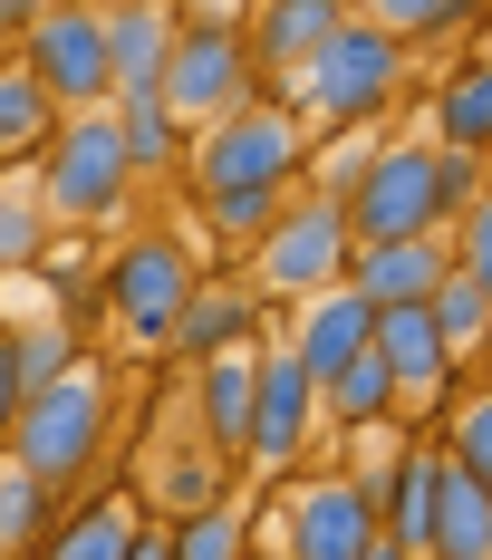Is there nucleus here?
Here are the masks:
<instances>
[{"label":"nucleus","mask_w":492,"mask_h":560,"mask_svg":"<svg viewBox=\"0 0 492 560\" xmlns=\"http://www.w3.org/2000/svg\"><path fill=\"white\" fill-rule=\"evenodd\" d=\"M136 194V165H126V126L116 107L97 116H58V136L39 145V213L49 223H107Z\"/></svg>","instance_id":"7"},{"label":"nucleus","mask_w":492,"mask_h":560,"mask_svg":"<svg viewBox=\"0 0 492 560\" xmlns=\"http://www.w3.org/2000/svg\"><path fill=\"white\" fill-rule=\"evenodd\" d=\"M367 560H406V551H396V541H386V532H377V551H367Z\"/></svg>","instance_id":"38"},{"label":"nucleus","mask_w":492,"mask_h":560,"mask_svg":"<svg viewBox=\"0 0 492 560\" xmlns=\"http://www.w3.org/2000/svg\"><path fill=\"white\" fill-rule=\"evenodd\" d=\"M319 435V377L290 358V338H261V396H251V454L261 474H300V454Z\"/></svg>","instance_id":"11"},{"label":"nucleus","mask_w":492,"mask_h":560,"mask_svg":"<svg viewBox=\"0 0 492 560\" xmlns=\"http://www.w3.org/2000/svg\"><path fill=\"white\" fill-rule=\"evenodd\" d=\"M126 560H174V551H164V522H155V512H145V532H136V551H126Z\"/></svg>","instance_id":"35"},{"label":"nucleus","mask_w":492,"mask_h":560,"mask_svg":"<svg viewBox=\"0 0 492 560\" xmlns=\"http://www.w3.org/2000/svg\"><path fill=\"white\" fill-rule=\"evenodd\" d=\"M435 445H444V464H454V474H473V483L492 493V377L454 396V425H444Z\"/></svg>","instance_id":"27"},{"label":"nucleus","mask_w":492,"mask_h":560,"mask_svg":"<svg viewBox=\"0 0 492 560\" xmlns=\"http://www.w3.org/2000/svg\"><path fill=\"white\" fill-rule=\"evenodd\" d=\"M309 126L290 116V97H251L242 116H222L213 136H194V203H213V194H261V184H309Z\"/></svg>","instance_id":"4"},{"label":"nucleus","mask_w":492,"mask_h":560,"mask_svg":"<svg viewBox=\"0 0 492 560\" xmlns=\"http://www.w3.org/2000/svg\"><path fill=\"white\" fill-rule=\"evenodd\" d=\"M194 280H203V261H194L174 232H136V242L107 261L97 300H107V319H116L126 348L164 358V348H174V319H184V300H194Z\"/></svg>","instance_id":"8"},{"label":"nucleus","mask_w":492,"mask_h":560,"mask_svg":"<svg viewBox=\"0 0 492 560\" xmlns=\"http://www.w3.org/2000/svg\"><path fill=\"white\" fill-rule=\"evenodd\" d=\"M49 252V213H39V184H0V280L39 271Z\"/></svg>","instance_id":"28"},{"label":"nucleus","mask_w":492,"mask_h":560,"mask_svg":"<svg viewBox=\"0 0 492 560\" xmlns=\"http://www.w3.org/2000/svg\"><path fill=\"white\" fill-rule=\"evenodd\" d=\"M97 454H107V368L78 358L58 387H39L30 406H20V425H10V464L68 503V493L97 474Z\"/></svg>","instance_id":"2"},{"label":"nucleus","mask_w":492,"mask_h":560,"mask_svg":"<svg viewBox=\"0 0 492 560\" xmlns=\"http://www.w3.org/2000/svg\"><path fill=\"white\" fill-rule=\"evenodd\" d=\"M473 368H483V377H492V329H483V348H473Z\"/></svg>","instance_id":"37"},{"label":"nucleus","mask_w":492,"mask_h":560,"mask_svg":"<svg viewBox=\"0 0 492 560\" xmlns=\"http://www.w3.org/2000/svg\"><path fill=\"white\" fill-rule=\"evenodd\" d=\"M425 310H435V329H444V348H454V358H464V368H473V348H483V329H492V300L483 290H473V280L454 271L435 290V300H425Z\"/></svg>","instance_id":"31"},{"label":"nucleus","mask_w":492,"mask_h":560,"mask_svg":"<svg viewBox=\"0 0 492 560\" xmlns=\"http://www.w3.org/2000/svg\"><path fill=\"white\" fill-rule=\"evenodd\" d=\"M425 560H492V493L473 474H454L444 464V493H435V541Z\"/></svg>","instance_id":"22"},{"label":"nucleus","mask_w":492,"mask_h":560,"mask_svg":"<svg viewBox=\"0 0 492 560\" xmlns=\"http://www.w3.org/2000/svg\"><path fill=\"white\" fill-rule=\"evenodd\" d=\"M396 88H406V49L386 39L367 10H348L338 20V39H328L319 58H300V78H290V116L319 136V126H377L386 107H396Z\"/></svg>","instance_id":"1"},{"label":"nucleus","mask_w":492,"mask_h":560,"mask_svg":"<svg viewBox=\"0 0 492 560\" xmlns=\"http://www.w3.org/2000/svg\"><path fill=\"white\" fill-rule=\"evenodd\" d=\"M49 136H58V107L39 97V78L20 58H0V165H39Z\"/></svg>","instance_id":"24"},{"label":"nucleus","mask_w":492,"mask_h":560,"mask_svg":"<svg viewBox=\"0 0 492 560\" xmlns=\"http://www.w3.org/2000/svg\"><path fill=\"white\" fill-rule=\"evenodd\" d=\"M251 97H261V68H251V39H242V10H184L155 107L184 136H213L222 116H242Z\"/></svg>","instance_id":"3"},{"label":"nucleus","mask_w":492,"mask_h":560,"mask_svg":"<svg viewBox=\"0 0 492 560\" xmlns=\"http://www.w3.org/2000/svg\"><path fill=\"white\" fill-rule=\"evenodd\" d=\"M58 522H68V503L0 454V560H39V541H49Z\"/></svg>","instance_id":"23"},{"label":"nucleus","mask_w":492,"mask_h":560,"mask_svg":"<svg viewBox=\"0 0 492 560\" xmlns=\"http://www.w3.org/2000/svg\"><path fill=\"white\" fill-rule=\"evenodd\" d=\"M0 39H30V10L20 0H0Z\"/></svg>","instance_id":"36"},{"label":"nucleus","mask_w":492,"mask_h":560,"mask_svg":"<svg viewBox=\"0 0 492 560\" xmlns=\"http://www.w3.org/2000/svg\"><path fill=\"white\" fill-rule=\"evenodd\" d=\"M251 338H261V300H251V280H242V271H203V280H194V300H184V319H174V348H164V358L203 368V358L251 348Z\"/></svg>","instance_id":"15"},{"label":"nucleus","mask_w":492,"mask_h":560,"mask_svg":"<svg viewBox=\"0 0 492 560\" xmlns=\"http://www.w3.org/2000/svg\"><path fill=\"white\" fill-rule=\"evenodd\" d=\"M435 493H444V445H406L396 483H386V512H377V532L406 560H425V541H435Z\"/></svg>","instance_id":"18"},{"label":"nucleus","mask_w":492,"mask_h":560,"mask_svg":"<svg viewBox=\"0 0 492 560\" xmlns=\"http://www.w3.org/2000/svg\"><path fill=\"white\" fill-rule=\"evenodd\" d=\"M20 406H30V396H20V377H10V348H0V454H10V425H20Z\"/></svg>","instance_id":"34"},{"label":"nucleus","mask_w":492,"mask_h":560,"mask_svg":"<svg viewBox=\"0 0 492 560\" xmlns=\"http://www.w3.org/2000/svg\"><path fill=\"white\" fill-rule=\"evenodd\" d=\"M116 126H126V165L136 174H174L184 155H194V136H184L164 107H116Z\"/></svg>","instance_id":"30"},{"label":"nucleus","mask_w":492,"mask_h":560,"mask_svg":"<svg viewBox=\"0 0 492 560\" xmlns=\"http://www.w3.org/2000/svg\"><path fill=\"white\" fill-rule=\"evenodd\" d=\"M435 145L444 155H492V49H473L435 88Z\"/></svg>","instance_id":"19"},{"label":"nucleus","mask_w":492,"mask_h":560,"mask_svg":"<svg viewBox=\"0 0 492 560\" xmlns=\"http://www.w3.org/2000/svg\"><path fill=\"white\" fill-rule=\"evenodd\" d=\"M164 551H174V560H251V512L222 493V503L184 512V522L164 532Z\"/></svg>","instance_id":"25"},{"label":"nucleus","mask_w":492,"mask_h":560,"mask_svg":"<svg viewBox=\"0 0 492 560\" xmlns=\"http://www.w3.org/2000/svg\"><path fill=\"white\" fill-rule=\"evenodd\" d=\"M338 203H348L358 252H367V242H425V232H454V203H444V145H435V136H386L377 165L358 174Z\"/></svg>","instance_id":"5"},{"label":"nucleus","mask_w":492,"mask_h":560,"mask_svg":"<svg viewBox=\"0 0 492 560\" xmlns=\"http://www.w3.org/2000/svg\"><path fill=\"white\" fill-rule=\"evenodd\" d=\"M358 261V232H348V203L338 194H290V213L261 232V252H251V300H290V310H309L319 290H338Z\"/></svg>","instance_id":"6"},{"label":"nucleus","mask_w":492,"mask_h":560,"mask_svg":"<svg viewBox=\"0 0 492 560\" xmlns=\"http://www.w3.org/2000/svg\"><path fill=\"white\" fill-rule=\"evenodd\" d=\"M251 560H280V551H251Z\"/></svg>","instance_id":"39"},{"label":"nucleus","mask_w":492,"mask_h":560,"mask_svg":"<svg viewBox=\"0 0 492 560\" xmlns=\"http://www.w3.org/2000/svg\"><path fill=\"white\" fill-rule=\"evenodd\" d=\"M454 271H464V280L492 300V184L464 203V223H454Z\"/></svg>","instance_id":"32"},{"label":"nucleus","mask_w":492,"mask_h":560,"mask_svg":"<svg viewBox=\"0 0 492 560\" xmlns=\"http://www.w3.org/2000/svg\"><path fill=\"white\" fill-rule=\"evenodd\" d=\"M174 30H184V10H164V0H126V10H107V78H116V107H155V97H164Z\"/></svg>","instance_id":"14"},{"label":"nucleus","mask_w":492,"mask_h":560,"mask_svg":"<svg viewBox=\"0 0 492 560\" xmlns=\"http://www.w3.org/2000/svg\"><path fill=\"white\" fill-rule=\"evenodd\" d=\"M367 20H377L386 39H396V49H406V39H415V30H464V20H473V10H464V0H386V10H367Z\"/></svg>","instance_id":"33"},{"label":"nucleus","mask_w":492,"mask_h":560,"mask_svg":"<svg viewBox=\"0 0 492 560\" xmlns=\"http://www.w3.org/2000/svg\"><path fill=\"white\" fill-rule=\"evenodd\" d=\"M290 194H300V184H261V194H213V203H203V223H213V242H251V252H261V232H271L280 213H290Z\"/></svg>","instance_id":"29"},{"label":"nucleus","mask_w":492,"mask_h":560,"mask_svg":"<svg viewBox=\"0 0 492 560\" xmlns=\"http://www.w3.org/2000/svg\"><path fill=\"white\" fill-rule=\"evenodd\" d=\"M338 0H261V10H242V39H251V68L261 78H300V58H319L338 39Z\"/></svg>","instance_id":"16"},{"label":"nucleus","mask_w":492,"mask_h":560,"mask_svg":"<svg viewBox=\"0 0 492 560\" xmlns=\"http://www.w3.org/2000/svg\"><path fill=\"white\" fill-rule=\"evenodd\" d=\"M367 551H377V503L348 464L280 483V560H367Z\"/></svg>","instance_id":"10"},{"label":"nucleus","mask_w":492,"mask_h":560,"mask_svg":"<svg viewBox=\"0 0 492 560\" xmlns=\"http://www.w3.org/2000/svg\"><path fill=\"white\" fill-rule=\"evenodd\" d=\"M444 280H454V232H425V242H367L348 261V290L367 310H425Z\"/></svg>","instance_id":"13"},{"label":"nucleus","mask_w":492,"mask_h":560,"mask_svg":"<svg viewBox=\"0 0 492 560\" xmlns=\"http://www.w3.org/2000/svg\"><path fill=\"white\" fill-rule=\"evenodd\" d=\"M136 532H145V503L97 493V503H78L49 541H39V560H126V551H136Z\"/></svg>","instance_id":"20"},{"label":"nucleus","mask_w":492,"mask_h":560,"mask_svg":"<svg viewBox=\"0 0 492 560\" xmlns=\"http://www.w3.org/2000/svg\"><path fill=\"white\" fill-rule=\"evenodd\" d=\"M251 396H261V338L251 348H222L194 368V416H203V454H213L222 474L251 454Z\"/></svg>","instance_id":"12"},{"label":"nucleus","mask_w":492,"mask_h":560,"mask_svg":"<svg viewBox=\"0 0 492 560\" xmlns=\"http://www.w3.org/2000/svg\"><path fill=\"white\" fill-rule=\"evenodd\" d=\"M367 338H377V310H367V300L338 280V290H319V300L300 310V329H290V358H300V368L328 387L348 358H367Z\"/></svg>","instance_id":"17"},{"label":"nucleus","mask_w":492,"mask_h":560,"mask_svg":"<svg viewBox=\"0 0 492 560\" xmlns=\"http://www.w3.org/2000/svg\"><path fill=\"white\" fill-rule=\"evenodd\" d=\"M0 348H10V377H20V396L58 387V377L78 368V329H68V319H39V329H0Z\"/></svg>","instance_id":"26"},{"label":"nucleus","mask_w":492,"mask_h":560,"mask_svg":"<svg viewBox=\"0 0 492 560\" xmlns=\"http://www.w3.org/2000/svg\"><path fill=\"white\" fill-rule=\"evenodd\" d=\"M319 425L328 435H377V425H396V377L377 368V348L348 358V368L319 387Z\"/></svg>","instance_id":"21"},{"label":"nucleus","mask_w":492,"mask_h":560,"mask_svg":"<svg viewBox=\"0 0 492 560\" xmlns=\"http://www.w3.org/2000/svg\"><path fill=\"white\" fill-rule=\"evenodd\" d=\"M20 68L39 78V97L58 116H97L116 107V78H107V10H30V39H20Z\"/></svg>","instance_id":"9"}]
</instances>
